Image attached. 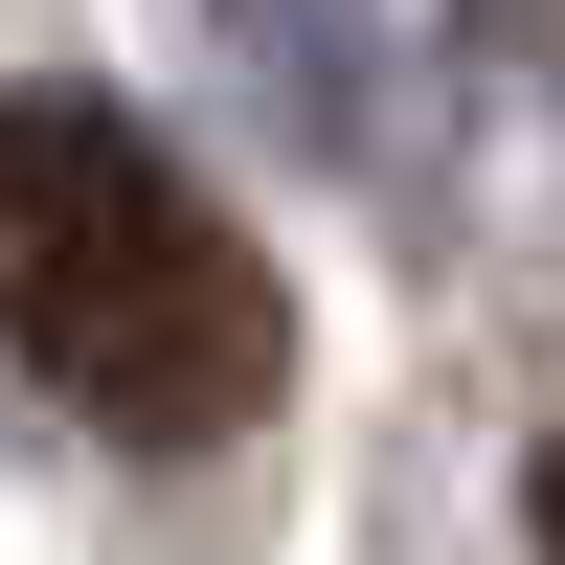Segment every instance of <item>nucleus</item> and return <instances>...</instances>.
Returning a JSON list of instances; mask_svg holds the SVG:
<instances>
[{"mask_svg":"<svg viewBox=\"0 0 565 565\" xmlns=\"http://www.w3.org/2000/svg\"><path fill=\"white\" fill-rule=\"evenodd\" d=\"M0 362L90 407L114 452H226L295 385V295L271 249L181 181L159 114L114 90H0Z\"/></svg>","mask_w":565,"mask_h":565,"instance_id":"nucleus-1","label":"nucleus"},{"mask_svg":"<svg viewBox=\"0 0 565 565\" xmlns=\"http://www.w3.org/2000/svg\"><path fill=\"white\" fill-rule=\"evenodd\" d=\"M521 543H543V565H565V452H543V476H521Z\"/></svg>","mask_w":565,"mask_h":565,"instance_id":"nucleus-2","label":"nucleus"}]
</instances>
